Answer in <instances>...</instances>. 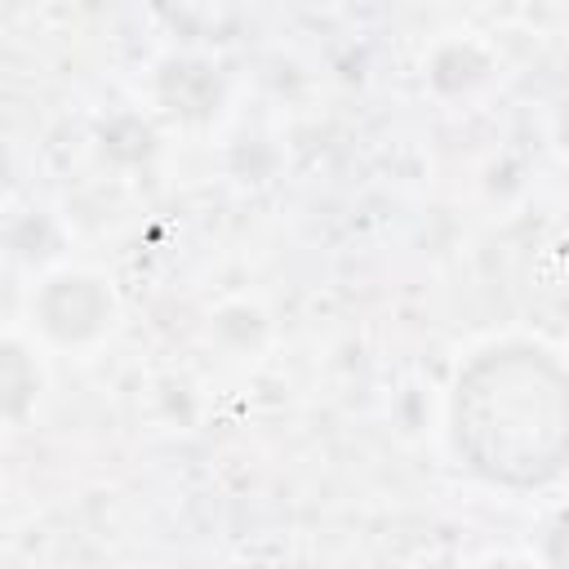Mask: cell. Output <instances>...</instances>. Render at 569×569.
Here are the masks:
<instances>
[{
	"instance_id": "1",
	"label": "cell",
	"mask_w": 569,
	"mask_h": 569,
	"mask_svg": "<svg viewBox=\"0 0 569 569\" xmlns=\"http://www.w3.org/2000/svg\"><path fill=\"white\" fill-rule=\"evenodd\" d=\"M511 356L516 360L480 365L476 378L467 382V391L485 396L489 405H502L507 409L502 418L511 422L476 467L502 480H538L556 471L560 458V427H565L560 378L542 360H529V351H511Z\"/></svg>"
}]
</instances>
